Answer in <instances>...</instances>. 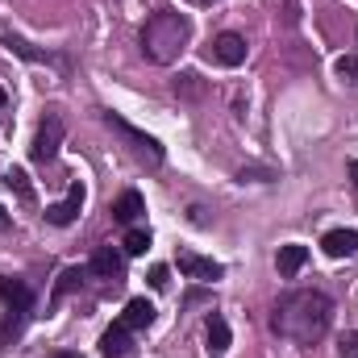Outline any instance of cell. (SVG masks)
<instances>
[{
	"label": "cell",
	"instance_id": "17",
	"mask_svg": "<svg viewBox=\"0 0 358 358\" xmlns=\"http://www.w3.org/2000/svg\"><path fill=\"white\" fill-rule=\"evenodd\" d=\"M204 334H208V346H213L217 355H225V350H229V325H225V317H221V313H213V317H208Z\"/></svg>",
	"mask_w": 358,
	"mask_h": 358
},
{
	"label": "cell",
	"instance_id": "6",
	"mask_svg": "<svg viewBox=\"0 0 358 358\" xmlns=\"http://www.w3.org/2000/svg\"><path fill=\"white\" fill-rule=\"evenodd\" d=\"M4 46H8L13 55H21L25 63H46V67L67 71V59H63V55H55V50H38L34 42H25V38H17V34H4Z\"/></svg>",
	"mask_w": 358,
	"mask_h": 358
},
{
	"label": "cell",
	"instance_id": "3",
	"mask_svg": "<svg viewBox=\"0 0 358 358\" xmlns=\"http://www.w3.org/2000/svg\"><path fill=\"white\" fill-rule=\"evenodd\" d=\"M100 117H104V125H108L113 134H121V138H125V146H129V150H134V155H138L142 163H150V167H159V163H163V146H159V142H155L150 134H142L138 125L121 121L117 113H100Z\"/></svg>",
	"mask_w": 358,
	"mask_h": 358
},
{
	"label": "cell",
	"instance_id": "10",
	"mask_svg": "<svg viewBox=\"0 0 358 358\" xmlns=\"http://www.w3.org/2000/svg\"><path fill=\"white\" fill-rule=\"evenodd\" d=\"M92 275H96V279H113V283H117V279L125 275V259H121L113 246H100V250L92 255Z\"/></svg>",
	"mask_w": 358,
	"mask_h": 358
},
{
	"label": "cell",
	"instance_id": "11",
	"mask_svg": "<svg viewBox=\"0 0 358 358\" xmlns=\"http://www.w3.org/2000/svg\"><path fill=\"white\" fill-rule=\"evenodd\" d=\"M321 250H325L329 259H350L358 250V234L355 229H329V234L321 238Z\"/></svg>",
	"mask_w": 358,
	"mask_h": 358
},
{
	"label": "cell",
	"instance_id": "16",
	"mask_svg": "<svg viewBox=\"0 0 358 358\" xmlns=\"http://www.w3.org/2000/svg\"><path fill=\"white\" fill-rule=\"evenodd\" d=\"M84 287V271L80 267H67L63 275H59V283H55V292H50V308H59L71 292H80Z\"/></svg>",
	"mask_w": 358,
	"mask_h": 358
},
{
	"label": "cell",
	"instance_id": "18",
	"mask_svg": "<svg viewBox=\"0 0 358 358\" xmlns=\"http://www.w3.org/2000/svg\"><path fill=\"white\" fill-rule=\"evenodd\" d=\"M146 250H150V229H129V234H125V255L138 259V255H146Z\"/></svg>",
	"mask_w": 358,
	"mask_h": 358
},
{
	"label": "cell",
	"instance_id": "19",
	"mask_svg": "<svg viewBox=\"0 0 358 358\" xmlns=\"http://www.w3.org/2000/svg\"><path fill=\"white\" fill-rule=\"evenodd\" d=\"M334 71H338V80H342V84H350V88H358V55H342Z\"/></svg>",
	"mask_w": 358,
	"mask_h": 358
},
{
	"label": "cell",
	"instance_id": "4",
	"mask_svg": "<svg viewBox=\"0 0 358 358\" xmlns=\"http://www.w3.org/2000/svg\"><path fill=\"white\" fill-rule=\"evenodd\" d=\"M59 146H63V117H59V113H46L42 125H38V134H34L29 159H34V163H50V159L59 155Z\"/></svg>",
	"mask_w": 358,
	"mask_h": 358
},
{
	"label": "cell",
	"instance_id": "20",
	"mask_svg": "<svg viewBox=\"0 0 358 358\" xmlns=\"http://www.w3.org/2000/svg\"><path fill=\"white\" fill-rule=\"evenodd\" d=\"M4 183H8L21 200H34V187H29V176H25V171H17V167H13V171L4 176Z\"/></svg>",
	"mask_w": 358,
	"mask_h": 358
},
{
	"label": "cell",
	"instance_id": "26",
	"mask_svg": "<svg viewBox=\"0 0 358 358\" xmlns=\"http://www.w3.org/2000/svg\"><path fill=\"white\" fill-rule=\"evenodd\" d=\"M350 179H355V187H358V159L350 163Z\"/></svg>",
	"mask_w": 358,
	"mask_h": 358
},
{
	"label": "cell",
	"instance_id": "25",
	"mask_svg": "<svg viewBox=\"0 0 358 358\" xmlns=\"http://www.w3.org/2000/svg\"><path fill=\"white\" fill-rule=\"evenodd\" d=\"M50 358H84V355H76V350H59V355H50Z\"/></svg>",
	"mask_w": 358,
	"mask_h": 358
},
{
	"label": "cell",
	"instance_id": "7",
	"mask_svg": "<svg viewBox=\"0 0 358 358\" xmlns=\"http://www.w3.org/2000/svg\"><path fill=\"white\" fill-rule=\"evenodd\" d=\"M80 208H84V183H71V192H67L59 204H50V208H46V221L63 229V225H71V221L80 217Z\"/></svg>",
	"mask_w": 358,
	"mask_h": 358
},
{
	"label": "cell",
	"instance_id": "13",
	"mask_svg": "<svg viewBox=\"0 0 358 358\" xmlns=\"http://www.w3.org/2000/svg\"><path fill=\"white\" fill-rule=\"evenodd\" d=\"M304 263H308V246H300V242H287V246H279V255H275V267H279L283 279H292Z\"/></svg>",
	"mask_w": 358,
	"mask_h": 358
},
{
	"label": "cell",
	"instance_id": "15",
	"mask_svg": "<svg viewBox=\"0 0 358 358\" xmlns=\"http://www.w3.org/2000/svg\"><path fill=\"white\" fill-rule=\"evenodd\" d=\"M100 355L104 358H125L129 355V329L117 321L113 329H104V338H100Z\"/></svg>",
	"mask_w": 358,
	"mask_h": 358
},
{
	"label": "cell",
	"instance_id": "12",
	"mask_svg": "<svg viewBox=\"0 0 358 358\" xmlns=\"http://www.w3.org/2000/svg\"><path fill=\"white\" fill-rule=\"evenodd\" d=\"M142 213H146V200H142V192H134V187H129V192H121V196L113 200V217H117L121 225H134Z\"/></svg>",
	"mask_w": 358,
	"mask_h": 358
},
{
	"label": "cell",
	"instance_id": "9",
	"mask_svg": "<svg viewBox=\"0 0 358 358\" xmlns=\"http://www.w3.org/2000/svg\"><path fill=\"white\" fill-rule=\"evenodd\" d=\"M0 300L17 317H29V308H34V292L25 287V279H0Z\"/></svg>",
	"mask_w": 358,
	"mask_h": 358
},
{
	"label": "cell",
	"instance_id": "28",
	"mask_svg": "<svg viewBox=\"0 0 358 358\" xmlns=\"http://www.w3.org/2000/svg\"><path fill=\"white\" fill-rule=\"evenodd\" d=\"M200 4H213V0H200Z\"/></svg>",
	"mask_w": 358,
	"mask_h": 358
},
{
	"label": "cell",
	"instance_id": "23",
	"mask_svg": "<svg viewBox=\"0 0 358 358\" xmlns=\"http://www.w3.org/2000/svg\"><path fill=\"white\" fill-rule=\"evenodd\" d=\"M167 283H171V271H167V267H150V287H159V292H163Z\"/></svg>",
	"mask_w": 358,
	"mask_h": 358
},
{
	"label": "cell",
	"instance_id": "22",
	"mask_svg": "<svg viewBox=\"0 0 358 358\" xmlns=\"http://www.w3.org/2000/svg\"><path fill=\"white\" fill-rule=\"evenodd\" d=\"M338 350H342V358H358V334H342Z\"/></svg>",
	"mask_w": 358,
	"mask_h": 358
},
{
	"label": "cell",
	"instance_id": "24",
	"mask_svg": "<svg viewBox=\"0 0 358 358\" xmlns=\"http://www.w3.org/2000/svg\"><path fill=\"white\" fill-rule=\"evenodd\" d=\"M8 225H13V217H8V213L0 208V229H8Z\"/></svg>",
	"mask_w": 358,
	"mask_h": 358
},
{
	"label": "cell",
	"instance_id": "21",
	"mask_svg": "<svg viewBox=\"0 0 358 358\" xmlns=\"http://www.w3.org/2000/svg\"><path fill=\"white\" fill-rule=\"evenodd\" d=\"M176 96H200V76H179Z\"/></svg>",
	"mask_w": 358,
	"mask_h": 358
},
{
	"label": "cell",
	"instance_id": "5",
	"mask_svg": "<svg viewBox=\"0 0 358 358\" xmlns=\"http://www.w3.org/2000/svg\"><path fill=\"white\" fill-rule=\"evenodd\" d=\"M246 38L242 34H217L213 38V46H208V59L213 63H221V67H242L246 63Z\"/></svg>",
	"mask_w": 358,
	"mask_h": 358
},
{
	"label": "cell",
	"instance_id": "8",
	"mask_svg": "<svg viewBox=\"0 0 358 358\" xmlns=\"http://www.w3.org/2000/svg\"><path fill=\"white\" fill-rule=\"evenodd\" d=\"M179 271L187 275V279H200V283H217L225 267L221 263H213V259H200V255H192V250H183L179 255Z\"/></svg>",
	"mask_w": 358,
	"mask_h": 358
},
{
	"label": "cell",
	"instance_id": "14",
	"mask_svg": "<svg viewBox=\"0 0 358 358\" xmlns=\"http://www.w3.org/2000/svg\"><path fill=\"white\" fill-rule=\"evenodd\" d=\"M150 321H155V304H150L146 296L129 300V304H125V313H121V325H125L129 334H134V329H146Z\"/></svg>",
	"mask_w": 358,
	"mask_h": 358
},
{
	"label": "cell",
	"instance_id": "27",
	"mask_svg": "<svg viewBox=\"0 0 358 358\" xmlns=\"http://www.w3.org/2000/svg\"><path fill=\"white\" fill-rule=\"evenodd\" d=\"M4 104H8V92L0 88V108H4Z\"/></svg>",
	"mask_w": 358,
	"mask_h": 358
},
{
	"label": "cell",
	"instance_id": "1",
	"mask_svg": "<svg viewBox=\"0 0 358 358\" xmlns=\"http://www.w3.org/2000/svg\"><path fill=\"white\" fill-rule=\"evenodd\" d=\"M334 325V300L325 292H287L271 313V329L296 346H317Z\"/></svg>",
	"mask_w": 358,
	"mask_h": 358
},
{
	"label": "cell",
	"instance_id": "2",
	"mask_svg": "<svg viewBox=\"0 0 358 358\" xmlns=\"http://www.w3.org/2000/svg\"><path fill=\"white\" fill-rule=\"evenodd\" d=\"M187 42H192V21H187V13L163 8V13H155V17L142 25V55H146L150 63H159V67L176 63L179 55L187 50Z\"/></svg>",
	"mask_w": 358,
	"mask_h": 358
}]
</instances>
